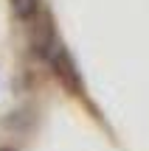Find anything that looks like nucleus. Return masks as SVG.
Masks as SVG:
<instances>
[{"label":"nucleus","instance_id":"obj_3","mask_svg":"<svg viewBox=\"0 0 149 151\" xmlns=\"http://www.w3.org/2000/svg\"><path fill=\"white\" fill-rule=\"evenodd\" d=\"M0 151H17V148H11V146H3V148H0Z\"/></svg>","mask_w":149,"mask_h":151},{"label":"nucleus","instance_id":"obj_1","mask_svg":"<svg viewBox=\"0 0 149 151\" xmlns=\"http://www.w3.org/2000/svg\"><path fill=\"white\" fill-rule=\"evenodd\" d=\"M45 62L54 67V76H56V78H59V81H62V84H65L71 92H82V78H79L76 62L71 59L68 48L59 42V39L51 45V50H48V56H45Z\"/></svg>","mask_w":149,"mask_h":151},{"label":"nucleus","instance_id":"obj_2","mask_svg":"<svg viewBox=\"0 0 149 151\" xmlns=\"http://www.w3.org/2000/svg\"><path fill=\"white\" fill-rule=\"evenodd\" d=\"M11 11H14L20 20H31L39 11V0H11Z\"/></svg>","mask_w":149,"mask_h":151}]
</instances>
